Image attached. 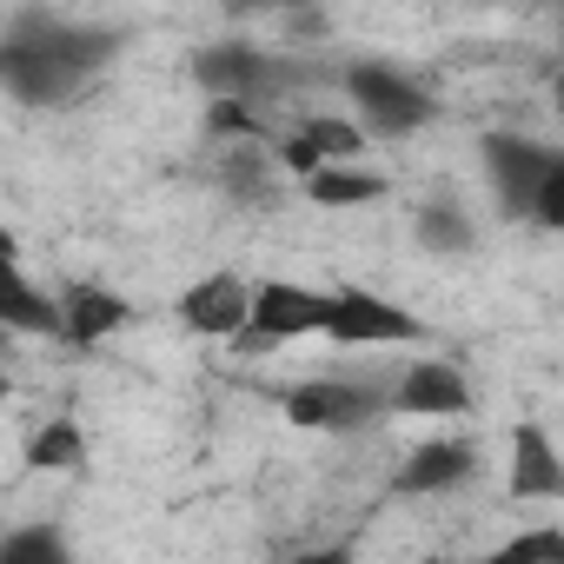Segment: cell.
I'll list each match as a JSON object with an SVG mask.
<instances>
[{"label": "cell", "instance_id": "30bf717a", "mask_svg": "<svg viewBox=\"0 0 564 564\" xmlns=\"http://www.w3.org/2000/svg\"><path fill=\"white\" fill-rule=\"evenodd\" d=\"M193 74L213 87V100H239V107H265L272 87L286 80V67L272 54H259V47H213V54H199Z\"/></svg>", "mask_w": 564, "mask_h": 564}, {"label": "cell", "instance_id": "8fae6325", "mask_svg": "<svg viewBox=\"0 0 564 564\" xmlns=\"http://www.w3.org/2000/svg\"><path fill=\"white\" fill-rule=\"evenodd\" d=\"M471 471H478V445L471 438H425V445L405 452L399 491L405 498H438V491H458Z\"/></svg>", "mask_w": 564, "mask_h": 564}, {"label": "cell", "instance_id": "9c48e42d", "mask_svg": "<svg viewBox=\"0 0 564 564\" xmlns=\"http://www.w3.org/2000/svg\"><path fill=\"white\" fill-rule=\"evenodd\" d=\"M0 326L8 333H34V339H61V313L54 293H41L21 272V239L0 226Z\"/></svg>", "mask_w": 564, "mask_h": 564}, {"label": "cell", "instance_id": "7a4b0ae2", "mask_svg": "<svg viewBox=\"0 0 564 564\" xmlns=\"http://www.w3.org/2000/svg\"><path fill=\"white\" fill-rule=\"evenodd\" d=\"M346 94H352V127L372 140H399V133H419L438 107H432V94L405 74V67H392V61H352L346 67Z\"/></svg>", "mask_w": 564, "mask_h": 564}, {"label": "cell", "instance_id": "ba28073f", "mask_svg": "<svg viewBox=\"0 0 564 564\" xmlns=\"http://www.w3.org/2000/svg\"><path fill=\"white\" fill-rule=\"evenodd\" d=\"M180 326L199 333V339H239L246 333V313H252V279L239 272H206L180 293Z\"/></svg>", "mask_w": 564, "mask_h": 564}, {"label": "cell", "instance_id": "52a82bcc", "mask_svg": "<svg viewBox=\"0 0 564 564\" xmlns=\"http://www.w3.org/2000/svg\"><path fill=\"white\" fill-rule=\"evenodd\" d=\"M557 160H564V153L544 147V140H524V133H485V180H491V193H498V206H505L511 219L531 213V193L544 186V173H551Z\"/></svg>", "mask_w": 564, "mask_h": 564}, {"label": "cell", "instance_id": "44dd1931", "mask_svg": "<svg viewBox=\"0 0 564 564\" xmlns=\"http://www.w3.org/2000/svg\"><path fill=\"white\" fill-rule=\"evenodd\" d=\"M286 564H352V551H346V544H313V551H300V557H286Z\"/></svg>", "mask_w": 564, "mask_h": 564}, {"label": "cell", "instance_id": "6da1fadb", "mask_svg": "<svg viewBox=\"0 0 564 564\" xmlns=\"http://www.w3.org/2000/svg\"><path fill=\"white\" fill-rule=\"evenodd\" d=\"M113 61L107 28H80L67 14H21L0 41V87L28 107H61L74 100L100 67Z\"/></svg>", "mask_w": 564, "mask_h": 564}, {"label": "cell", "instance_id": "8992f818", "mask_svg": "<svg viewBox=\"0 0 564 564\" xmlns=\"http://www.w3.org/2000/svg\"><path fill=\"white\" fill-rule=\"evenodd\" d=\"M386 412H399V419H471V412H478V392H471L465 366H452V359H419V366H405V372L386 386Z\"/></svg>", "mask_w": 564, "mask_h": 564}, {"label": "cell", "instance_id": "d6986e66", "mask_svg": "<svg viewBox=\"0 0 564 564\" xmlns=\"http://www.w3.org/2000/svg\"><path fill=\"white\" fill-rule=\"evenodd\" d=\"M485 564H564V531L557 524H531V531H511Z\"/></svg>", "mask_w": 564, "mask_h": 564}, {"label": "cell", "instance_id": "5bb4252c", "mask_svg": "<svg viewBox=\"0 0 564 564\" xmlns=\"http://www.w3.org/2000/svg\"><path fill=\"white\" fill-rule=\"evenodd\" d=\"M300 186H306L313 206H333V213L386 199V173H372V166H319V173H306Z\"/></svg>", "mask_w": 564, "mask_h": 564}, {"label": "cell", "instance_id": "7c38bea8", "mask_svg": "<svg viewBox=\"0 0 564 564\" xmlns=\"http://www.w3.org/2000/svg\"><path fill=\"white\" fill-rule=\"evenodd\" d=\"M54 313H61V339L67 346H100V339H113L127 319H133V306L120 300V293H107V286H67V293H54Z\"/></svg>", "mask_w": 564, "mask_h": 564}, {"label": "cell", "instance_id": "277c9868", "mask_svg": "<svg viewBox=\"0 0 564 564\" xmlns=\"http://www.w3.org/2000/svg\"><path fill=\"white\" fill-rule=\"evenodd\" d=\"M286 419L300 432H359L386 412V386L372 379H306V386H286L279 392Z\"/></svg>", "mask_w": 564, "mask_h": 564}, {"label": "cell", "instance_id": "4fadbf2b", "mask_svg": "<svg viewBox=\"0 0 564 564\" xmlns=\"http://www.w3.org/2000/svg\"><path fill=\"white\" fill-rule=\"evenodd\" d=\"M511 498H564V458L544 425H511Z\"/></svg>", "mask_w": 564, "mask_h": 564}, {"label": "cell", "instance_id": "3957f363", "mask_svg": "<svg viewBox=\"0 0 564 564\" xmlns=\"http://www.w3.org/2000/svg\"><path fill=\"white\" fill-rule=\"evenodd\" d=\"M333 319V286H300V279H252V313L246 333L232 339L239 352H272L293 339H326Z\"/></svg>", "mask_w": 564, "mask_h": 564}, {"label": "cell", "instance_id": "5b68a950", "mask_svg": "<svg viewBox=\"0 0 564 564\" xmlns=\"http://www.w3.org/2000/svg\"><path fill=\"white\" fill-rule=\"evenodd\" d=\"M326 339L339 346H425V319H412L399 300L372 293V286H333V319Z\"/></svg>", "mask_w": 564, "mask_h": 564}, {"label": "cell", "instance_id": "ffe728a7", "mask_svg": "<svg viewBox=\"0 0 564 564\" xmlns=\"http://www.w3.org/2000/svg\"><path fill=\"white\" fill-rule=\"evenodd\" d=\"M524 219H531V226H544V232H557V226H564V160L544 173V186L531 193V213H524Z\"/></svg>", "mask_w": 564, "mask_h": 564}, {"label": "cell", "instance_id": "9a60e30c", "mask_svg": "<svg viewBox=\"0 0 564 564\" xmlns=\"http://www.w3.org/2000/svg\"><path fill=\"white\" fill-rule=\"evenodd\" d=\"M293 133L319 153V166H359V160H366V133H359L346 113H306Z\"/></svg>", "mask_w": 564, "mask_h": 564}, {"label": "cell", "instance_id": "e0dca14e", "mask_svg": "<svg viewBox=\"0 0 564 564\" xmlns=\"http://www.w3.org/2000/svg\"><path fill=\"white\" fill-rule=\"evenodd\" d=\"M28 465H34V471H74V465H87V438H80V425H74V419L41 425V432L28 438Z\"/></svg>", "mask_w": 564, "mask_h": 564}, {"label": "cell", "instance_id": "ac0fdd59", "mask_svg": "<svg viewBox=\"0 0 564 564\" xmlns=\"http://www.w3.org/2000/svg\"><path fill=\"white\" fill-rule=\"evenodd\" d=\"M0 564H74V551L54 524H21L0 538Z\"/></svg>", "mask_w": 564, "mask_h": 564}, {"label": "cell", "instance_id": "2e32d148", "mask_svg": "<svg viewBox=\"0 0 564 564\" xmlns=\"http://www.w3.org/2000/svg\"><path fill=\"white\" fill-rule=\"evenodd\" d=\"M412 232H419V246H425V252H445V259H458V252H471V246H478V226H471V219H465V206H452V199L419 206Z\"/></svg>", "mask_w": 564, "mask_h": 564}]
</instances>
